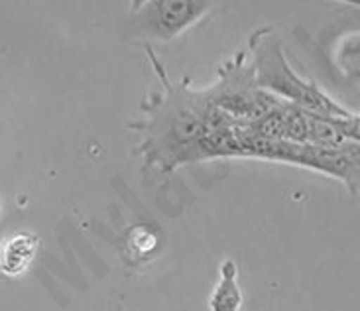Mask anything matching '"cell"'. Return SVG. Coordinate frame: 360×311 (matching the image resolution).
<instances>
[{
    "label": "cell",
    "mask_w": 360,
    "mask_h": 311,
    "mask_svg": "<svg viewBox=\"0 0 360 311\" xmlns=\"http://www.w3.org/2000/svg\"><path fill=\"white\" fill-rule=\"evenodd\" d=\"M254 77L258 87L272 93L293 107L325 118L349 117L351 110L341 107L335 99L317 87L313 81L300 77L288 61L283 44L274 28H258L248 38Z\"/></svg>",
    "instance_id": "7a4b0ae2"
},
{
    "label": "cell",
    "mask_w": 360,
    "mask_h": 311,
    "mask_svg": "<svg viewBox=\"0 0 360 311\" xmlns=\"http://www.w3.org/2000/svg\"><path fill=\"white\" fill-rule=\"evenodd\" d=\"M144 2H146V0H130V12H134V10L140 8Z\"/></svg>",
    "instance_id": "9c48e42d"
},
{
    "label": "cell",
    "mask_w": 360,
    "mask_h": 311,
    "mask_svg": "<svg viewBox=\"0 0 360 311\" xmlns=\"http://www.w3.org/2000/svg\"><path fill=\"white\" fill-rule=\"evenodd\" d=\"M335 2H345V4H351V6H360V0H335Z\"/></svg>",
    "instance_id": "30bf717a"
},
{
    "label": "cell",
    "mask_w": 360,
    "mask_h": 311,
    "mask_svg": "<svg viewBox=\"0 0 360 311\" xmlns=\"http://www.w3.org/2000/svg\"><path fill=\"white\" fill-rule=\"evenodd\" d=\"M219 0H146L130 12L128 32L142 42H174L211 12Z\"/></svg>",
    "instance_id": "277c9868"
},
{
    "label": "cell",
    "mask_w": 360,
    "mask_h": 311,
    "mask_svg": "<svg viewBox=\"0 0 360 311\" xmlns=\"http://www.w3.org/2000/svg\"><path fill=\"white\" fill-rule=\"evenodd\" d=\"M244 293L240 284H238V266L234 260L226 258L221 264L219 272V282L214 286L211 300H209V310L211 311H240L243 307Z\"/></svg>",
    "instance_id": "8992f818"
},
{
    "label": "cell",
    "mask_w": 360,
    "mask_h": 311,
    "mask_svg": "<svg viewBox=\"0 0 360 311\" xmlns=\"http://www.w3.org/2000/svg\"><path fill=\"white\" fill-rule=\"evenodd\" d=\"M339 150H342L345 154L351 158L352 162L356 165H360V144L359 142H352V140H349V142H345Z\"/></svg>",
    "instance_id": "ba28073f"
},
{
    "label": "cell",
    "mask_w": 360,
    "mask_h": 311,
    "mask_svg": "<svg viewBox=\"0 0 360 311\" xmlns=\"http://www.w3.org/2000/svg\"><path fill=\"white\" fill-rule=\"evenodd\" d=\"M38 234L20 231L0 243V274L18 278L28 270L39 253Z\"/></svg>",
    "instance_id": "5b68a950"
},
{
    "label": "cell",
    "mask_w": 360,
    "mask_h": 311,
    "mask_svg": "<svg viewBox=\"0 0 360 311\" xmlns=\"http://www.w3.org/2000/svg\"><path fill=\"white\" fill-rule=\"evenodd\" d=\"M333 122L339 127V130L347 137V140H352V142H359L360 144V115L351 113L349 117L335 118Z\"/></svg>",
    "instance_id": "52a82bcc"
},
{
    "label": "cell",
    "mask_w": 360,
    "mask_h": 311,
    "mask_svg": "<svg viewBox=\"0 0 360 311\" xmlns=\"http://www.w3.org/2000/svg\"><path fill=\"white\" fill-rule=\"evenodd\" d=\"M205 93L217 110L238 125H254L283 103L280 97L258 87L252 65L243 51L224 61L219 68L217 81L211 87H205Z\"/></svg>",
    "instance_id": "3957f363"
},
{
    "label": "cell",
    "mask_w": 360,
    "mask_h": 311,
    "mask_svg": "<svg viewBox=\"0 0 360 311\" xmlns=\"http://www.w3.org/2000/svg\"><path fill=\"white\" fill-rule=\"evenodd\" d=\"M144 48L160 91L142 103V118L128 128L138 134L136 154L144 160V167L172 174L179 165L203 162L207 138L229 117L209 103L205 89L191 85V79L172 81L154 49Z\"/></svg>",
    "instance_id": "6da1fadb"
}]
</instances>
